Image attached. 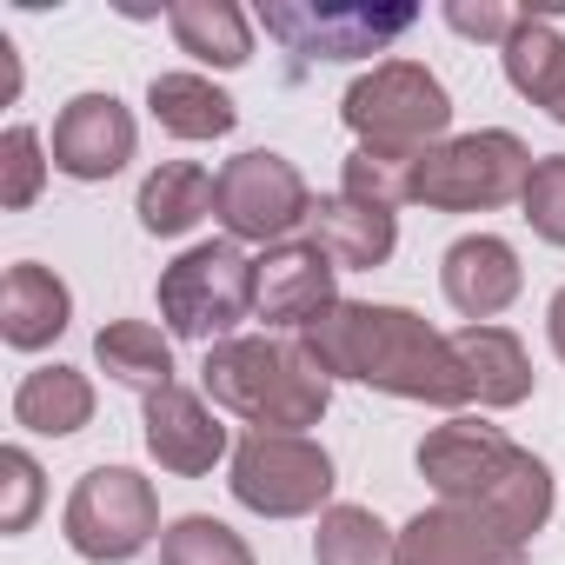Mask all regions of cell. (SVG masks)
<instances>
[{
    "label": "cell",
    "mask_w": 565,
    "mask_h": 565,
    "mask_svg": "<svg viewBox=\"0 0 565 565\" xmlns=\"http://www.w3.org/2000/svg\"><path fill=\"white\" fill-rule=\"evenodd\" d=\"M300 340L327 366V380H353V386H373L386 399H413V406H439V413L472 406L466 399V373L452 360V333L426 327L413 307L340 300Z\"/></svg>",
    "instance_id": "cell-1"
},
{
    "label": "cell",
    "mask_w": 565,
    "mask_h": 565,
    "mask_svg": "<svg viewBox=\"0 0 565 565\" xmlns=\"http://www.w3.org/2000/svg\"><path fill=\"white\" fill-rule=\"evenodd\" d=\"M200 393L220 413L246 419L253 433H307L333 406V380L307 353V340H273V333H233L206 347Z\"/></svg>",
    "instance_id": "cell-2"
},
{
    "label": "cell",
    "mask_w": 565,
    "mask_h": 565,
    "mask_svg": "<svg viewBox=\"0 0 565 565\" xmlns=\"http://www.w3.org/2000/svg\"><path fill=\"white\" fill-rule=\"evenodd\" d=\"M340 120L360 134V147H380V153H433L439 140H452V94L433 67L419 61H380L373 74H360L340 100Z\"/></svg>",
    "instance_id": "cell-3"
},
{
    "label": "cell",
    "mask_w": 565,
    "mask_h": 565,
    "mask_svg": "<svg viewBox=\"0 0 565 565\" xmlns=\"http://www.w3.org/2000/svg\"><path fill=\"white\" fill-rule=\"evenodd\" d=\"M532 167L539 160L505 127L452 134V140H439L433 153L413 160V206H426V213H492L505 200H525Z\"/></svg>",
    "instance_id": "cell-4"
},
{
    "label": "cell",
    "mask_w": 565,
    "mask_h": 565,
    "mask_svg": "<svg viewBox=\"0 0 565 565\" xmlns=\"http://www.w3.org/2000/svg\"><path fill=\"white\" fill-rule=\"evenodd\" d=\"M253 294H259L253 259L233 239H200L160 273V320L173 340L220 347L233 340L239 320H253Z\"/></svg>",
    "instance_id": "cell-5"
},
{
    "label": "cell",
    "mask_w": 565,
    "mask_h": 565,
    "mask_svg": "<svg viewBox=\"0 0 565 565\" xmlns=\"http://www.w3.org/2000/svg\"><path fill=\"white\" fill-rule=\"evenodd\" d=\"M233 499L259 519H320L333 505V452L313 433H246L233 446Z\"/></svg>",
    "instance_id": "cell-6"
},
{
    "label": "cell",
    "mask_w": 565,
    "mask_h": 565,
    "mask_svg": "<svg viewBox=\"0 0 565 565\" xmlns=\"http://www.w3.org/2000/svg\"><path fill=\"white\" fill-rule=\"evenodd\" d=\"M61 532L67 545L87 558V565H127L140 558L167 525H160V492L147 472L134 466H94L81 472V486L67 492V512H61Z\"/></svg>",
    "instance_id": "cell-7"
},
{
    "label": "cell",
    "mask_w": 565,
    "mask_h": 565,
    "mask_svg": "<svg viewBox=\"0 0 565 565\" xmlns=\"http://www.w3.org/2000/svg\"><path fill=\"white\" fill-rule=\"evenodd\" d=\"M213 220L226 226L233 246H287L313 220V193L287 153L253 147L213 173Z\"/></svg>",
    "instance_id": "cell-8"
},
{
    "label": "cell",
    "mask_w": 565,
    "mask_h": 565,
    "mask_svg": "<svg viewBox=\"0 0 565 565\" xmlns=\"http://www.w3.org/2000/svg\"><path fill=\"white\" fill-rule=\"evenodd\" d=\"M413 21L419 8H320V0H266L259 8V28L300 61H373Z\"/></svg>",
    "instance_id": "cell-9"
},
{
    "label": "cell",
    "mask_w": 565,
    "mask_h": 565,
    "mask_svg": "<svg viewBox=\"0 0 565 565\" xmlns=\"http://www.w3.org/2000/svg\"><path fill=\"white\" fill-rule=\"evenodd\" d=\"M512 452H519V446H512L492 419L452 413L446 426H433V433L419 439L413 466H419V479L439 492V505H479V499L492 492V479L512 466Z\"/></svg>",
    "instance_id": "cell-10"
},
{
    "label": "cell",
    "mask_w": 565,
    "mask_h": 565,
    "mask_svg": "<svg viewBox=\"0 0 565 565\" xmlns=\"http://www.w3.org/2000/svg\"><path fill=\"white\" fill-rule=\"evenodd\" d=\"M253 279H259V294H253V313L273 327V333H307L313 320H327L340 307V266L313 246V239H287V246H266L253 259Z\"/></svg>",
    "instance_id": "cell-11"
},
{
    "label": "cell",
    "mask_w": 565,
    "mask_h": 565,
    "mask_svg": "<svg viewBox=\"0 0 565 565\" xmlns=\"http://www.w3.org/2000/svg\"><path fill=\"white\" fill-rule=\"evenodd\" d=\"M134 147H140V127H134L127 100H114V94H74L54 120V167L81 186L114 180L134 160Z\"/></svg>",
    "instance_id": "cell-12"
},
{
    "label": "cell",
    "mask_w": 565,
    "mask_h": 565,
    "mask_svg": "<svg viewBox=\"0 0 565 565\" xmlns=\"http://www.w3.org/2000/svg\"><path fill=\"white\" fill-rule=\"evenodd\" d=\"M525 287V266L499 233H466L439 253V294L466 327H492Z\"/></svg>",
    "instance_id": "cell-13"
},
{
    "label": "cell",
    "mask_w": 565,
    "mask_h": 565,
    "mask_svg": "<svg viewBox=\"0 0 565 565\" xmlns=\"http://www.w3.org/2000/svg\"><path fill=\"white\" fill-rule=\"evenodd\" d=\"M140 426H147V452H153V466L173 472V479H200V472H213V466L233 452V433L213 419L206 393H193V386H167V393H153Z\"/></svg>",
    "instance_id": "cell-14"
},
{
    "label": "cell",
    "mask_w": 565,
    "mask_h": 565,
    "mask_svg": "<svg viewBox=\"0 0 565 565\" xmlns=\"http://www.w3.org/2000/svg\"><path fill=\"white\" fill-rule=\"evenodd\" d=\"M399 565H525V545L472 505H426L399 525Z\"/></svg>",
    "instance_id": "cell-15"
},
{
    "label": "cell",
    "mask_w": 565,
    "mask_h": 565,
    "mask_svg": "<svg viewBox=\"0 0 565 565\" xmlns=\"http://www.w3.org/2000/svg\"><path fill=\"white\" fill-rule=\"evenodd\" d=\"M67 320H74V294L54 266H41V259L8 266V279H0V340L14 353L54 347L67 333Z\"/></svg>",
    "instance_id": "cell-16"
},
{
    "label": "cell",
    "mask_w": 565,
    "mask_h": 565,
    "mask_svg": "<svg viewBox=\"0 0 565 565\" xmlns=\"http://www.w3.org/2000/svg\"><path fill=\"white\" fill-rule=\"evenodd\" d=\"M307 233H313V246H320L340 273H373V266H386L393 246H399V220H393L386 206L353 200V193H327V200H313Z\"/></svg>",
    "instance_id": "cell-17"
},
{
    "label": "cell",
    "mask_w": 565,
    "mask_h": 565,
    "mask_svg": "<svg viewBox=\"0 0 565 565\" xmlns=\"http://www.w3.org/2000/svg\"><path fill=\"white\" fill-rule=\"evenodd\" d=\"M452 360L466 373V399L472 406L505 413V406L532 399V360H525L519 333H505V327H459L452 333Z\"/></svg>",
    "instance_id": "cell-18"
},
{
    "label": "cell",
    "mask_w": 565,
    "mask_h": 565,
    "mask_svg": "<svg viewBox=\"0 0 565 565\" xmlns=\"http://www.w3.org/2000/svg\"><path fill=\"white\" fill-rule=\"evenodd\" d=\"M167 28L180 41V54H193L200 67H246L253 61V14L233 8V0H180V8H167Z\"/></svg>",
    "instance_id": "cell-19"
},
{
    "label": "cell",
    "mask_w": 565,
    "mask_h": 565,
    "mask_svg": "<svg viewBox=\"0 0 565 565\" xmlns=\"http://www.w3.org/2000/svg\"><path fill=\"white\" fill-rule=\"evenodd\" d=\"M147 114L173 134V140H220L239 127V107L226 87H213L206 74H153L147 87Z\"/></svg>",
    "instance_id": "cell-20"
},
{
    "label": "cell",
    "mask_w": 565,
    "mask_h": 565,
    "mask_svg": "<svg viewBox=\"0 0 565 565\" xmlns=\"http://www.w3.org/2000/svg\"><path fill=\"white\" fill-rule=\"evenodd\" d=\"M140 226L153 239H180L193 233L206 213H213V173L200 160H160L147 180H140V200H134Z\"/></svg>",
    "instance_id": "cell-21"
},
{
    "label": "cell",
    "mask_w": 565,
    "mask_h": 565,
    "mask_svg": "<svg viewBox=\"0 0 565 565\" xmlns=\"http://www.w3.org/2000/svg\"><path fill=\"white\" fill-rule=\"evenodd\" d=\"M94 360H100L107 380H120L127 393H147V399L167 393V386H180L173 380V340L153 320H107L94 333Z\"/></svg>",
    "instance_id": "cell-22"
},
{
    "label": "cell",
    "mask_w": 565,
    "mask_h": 565,
    "mask_svg": "<svg viewBox=\"0 0 565 565\" xmlns=\"http://www.w3.org/2000/svg\"><path fill=\"white\" fill-rule=\"evenodd\" d=\"M94 419V380L81 366H34L14 386V426L41 433V439H67Z\"/></svg>",
    "instance_id": "cell-23"
},
{
    "label": "cell",
    "mask_w": 565,
    "mask_h": 565,
    "mask_svg": "<svg viewBox=\"0 0 565 565\" xmlns=\"http://www.w3.org/2000/svg\"><path fill=\"white\" fill-rule=\"evenodd\" d=\"M313 565H399V532L373 505H327L313 525Z\"/></svg>",
    "instance_id": "cell-24"
},
{
    "label": "cell",
    "mask_w": 565,
    "mask_h": 565,
    "mask_svg": "<svg viewBox=\"0 0 565 565\" xmlns=\"http://www.w3.org/2000/svg\"><path fill=\"white\" fill-rule=\"evenodd\" d=\"M499 61H505V81H512L519 100L552 107V94H558V81H565V34L552 28V14H525L519 34L499 47Z\"/></svg>",
    "instance_id": "cell-25"
},
{
    "label": "cell",
    "mask_w": 565,
    "mask_h": 565,
    "mask_svg": "<svg viewBox=\"0 0 565 565\" xmlns=\"http://www.w3.org/2000/svg\"><path fill=\"white\" fill-rule=\"evenodd\" d=\"M160 565H253V545L213 519V512H186L160 532Z\"/></svg>",
    "instance_id": "cell-26"
},
{
    "label": "cell",
    "mask_w": 565,
    "mask_h": 565,
    "mask_svg": "<svg viewBox=\"0 0 565 565\" xmlns=\"http://www.w3.org/2000/svg\"><path fill=\"white\" fill-rule=\"evenodd\" d=\"M47 167H54V147L34 127H8L0 134V206L8 213L34 206L41 186H47Z\"/></svg>",
    "instance_id": "cell-27"
},
{
    "label": "cell",
    "mask_w": 565,
    "mask_h": 565,
    "mask_svg": "<svg viewBox=\"0 0 565 565\" xmlns=\"http://www.w3.org/2000/svg\"><path fill=\"white\" fill-rule=\"evenodd\" d=\"M340 193L393 213V206L413 200V160L406 153H380V147H353L347 153V173H340Z\"/></svg>",
    "instance_id": "cell-28"
},
{
    "label": "cell",
    "mask_w": 565,
    "mask_h": 565,
    "mask_svg": "<svg viewBox=\"0 0 565 565\" xmlns=\"http://www.w3.org/2000/svg\"><path fill=\"white\" fill-rule=\"evenodd\" d=\"M41 499H47V486H41V459L28 452V446H8L0 452V532H28L34 525V512H41Z\"/></svg>",
    "instance_id": "cell-29"
},
{
    "label": "cell",
    "mask_w": 565,
    "mask_h": 565,
    "mask_svg": "<svg viewBox=\"0 0 565 565\" xmlns=\"http://www.w3.org/2000/svg\"><path fill=\"white\" fill-rule=\"evenodd\" d=\"M519 206H525V226H532L545 246H565V153H552V160L532 167Z\"/></svg>",
    "instance_id": "cell-30"
},
{
    "label": "cell",
    "mask_w": 565,
    "mask_h": 565,
    "mask_svg": "<svg viewBox=\"0 0 565 565\" xmlns=\"http://www.w3.org/2000/svg\"><path fill=\"white\" fill-rule=\"evenodd\" d=\"M439 21H446L459 41H492V47H505V41L519 34L525 8H505V0H446Z\"/></svg>",
    "instance_id": "cell-31"
},
{
    "label": "cell",
    "mask_w": 565,
    "mask_h": 565,
    "mask_svg": "<svg viewBox=\"0 0 565 565\" xmlns=\"http://www.w3.org/2000/svg\"><path fill=\"white\" fill-rule=\"evenodd\" d=\"M545 340H552V353L565 360V287L552 294V307H545Z\"/></svg>",
    "instance_id": "cell-32"
},
{
    "label": "cell",
    "mask_w": 565,
    "mask_h": 565,
    "mask_svg": "<svg viewBox=\"0 0 565 565\" xmlns=\"http://www.w3.org/2000/svg\"><path fill=\"white\" fill-rule=\"evenodd\" d=\"M545 114H552V120L565 127V81H558V94H552V107H545Z\"/></svg>",
    "instance_id": "cell-33"
}]
</instances>
